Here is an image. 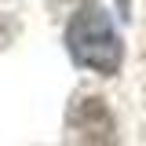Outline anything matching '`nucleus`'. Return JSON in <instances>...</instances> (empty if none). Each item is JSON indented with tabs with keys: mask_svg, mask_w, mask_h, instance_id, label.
I'll use <instances>...</instances> for the list:
<instances>
[{
	"mask_svg": "<svg viewBox=\"0 0 146 146\" xmlns=\"http://www.w3.org/2000/svg\"><path fill=\"white\" fill-rule=\"evenodd\" d=\"M66 48H70L77 66H88L95 73H106V77H113L121 70V58H124L121 36H117V29L102 7H80L70 18Z\"/></svg>",
	"mask_w": 146,
	"mask_h": 146,
	"instance_id": "f257e3e1",
	"label": "nucleus"
}]
</instances>
